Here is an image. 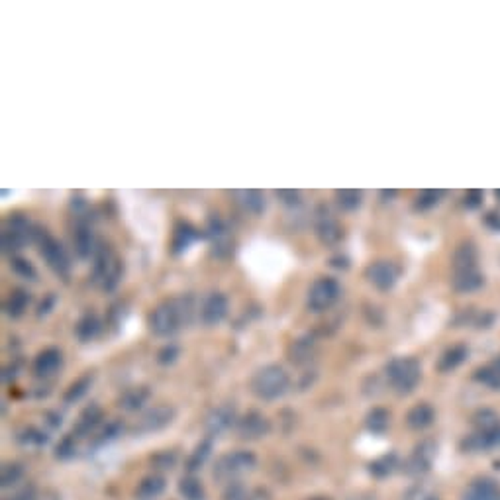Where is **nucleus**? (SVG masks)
Masks as SVG:
<instances>
[{
	"mask_svg": "<svg viewBox=\"0 0 500 500\" xmlns=\"http://www.w3.org/2000/svg\"><path fill=\"white\" fill-rule=\"evenodd\" d=\"M365 424H367V430H369V432H373V434H385L389 424H391V414L385 408H373L367 414Z\"/></svg>",
	"mask_w": 500,
	"mask_h": 500,
	"instance_id": "c85d7f7f",
	"label": "nucleus"
},
{
	"mask_svg": "<svg viewBox=\"0 0 500 500\" xmlns=\"http://www.w3.org/2000/svg\"><path fill=\"white\" fill-rule=\"evenodd\" d=\"M27 304H30V294L22 289H16L6 300V312L12 318H20L26 312Z\"/></svg>",
	"mask_w": 500,
	"mask_h": 500,
	"instance_id": "7c9ffc66",
	"label": "nucleus"
},
{
	"mask_svg": "<svg viewBox=\"0 0 500 500\" xmlns=\"http://www.w3.org/2000/svg\"><path fill=\"white\" fill-rule=\"evenodd\" d=\"M332 263H334V267H347L346 259H334Z\"/></svg>",
	"mask_w": 500,
	"mask_h": 500,
	"instance_id": "5fc2aeb1",
	"label": "nucleus"
},
{
	"mask_svg": "<svg viewBox=\"0 0 500 500\" xmlns=\"http://www.w3.org/2000/svg\"><path fill=\"white\" fill-rule=\"evenodd\" d=\"M226 314H227V299L224 296V294H220V292L210 294L208 299H206V302H204L202 310H200V318H202V322H204L206 326H214V324L222 322V320L226 318Z\"/></svg>",
	"mask_w": 500,
	"mask_h": 500,
	"instance_id": "ddd939ff",
	"label": "nucleus"
},
{
	"mask_svg": "<svg viewBox=\"0 0 500 500\" xmlns=\"http://www.w3.org/2000/svg\"><path fill=\"white\" fill-rule=\"evenodd\" d=\"M337 204L344 210H355L361 206V192L354 189H342L336 192Z\"/></svg>",
	"mask_w": 500,
	"mask_h": 500,
	"instance_id": "4c0bfd02",
	"label": "nucleus"
},
{
	"mask_svg": "<svg viewBox=\"0 0 500 500\" xmlns=\"http://www.w3.org/2000/svg\"><path fill=\"white\" fill-rule=\"evenodd\" d=\"M436 418L434 408L427 402H420L416 406H412L406 414V424L412 430H426L427 426H432V422Z\"/></svg>",
	"mask_w": 500,
	"mask_h": 500,
	"instance_id": "6ab92c4d",
	"label": "nucleus"
},
{
	"mask_svg": "<svg viewBox=\"0 0 500 500\" xmlns=\"http://www.w3.org/2000/svg\"><path fill=\"white\" fill-rule=\"evenodd\" d=\"M177 459H179V457H177L175 451L165 449V451H159V454L151 457V463H154L157 469H173Z\"/></svg>",
	"mask_w": 500,
	"mask_h": 500,
	"instance_id": "79ce46f5",
	"label": "nucleus"
},
{
	"mask_svg": "<svg viewBox=\"0 0 500 500\" xmlns=\"http://www.w3.org/2000/svg\"><path fill=\"white\" fill-rule=\"evenodd\" d=\"M475 427L477 434L471 436L465 446L473 451H481V449H489V447H500V416L492 410L485 408L479 410L475 414Z\"/></svg>",
	"mask_w": 500,
	"mask_h": 500,
	"instance_id": "20e7f679",
	"label": "nucleus"
},
{
	"mask_svg": "<svg viewBox=\"0 0 500 500\" xmlns=\"http://www.w3.org/2000/svg\"><path fill=\"white\" fill-rule=\"evenodd\" d=\"M463 500H500V491L491 479H477L467 487Z\"/></svg>",
	"mask_w": 500,
	"mask_h": 500,
	"instance_id": "f3484780",
	"label": "nucleus"
},
{
	"mask_svg": "<svg viewBox=\"0 0 500 500\" xmlns=\"http://www.w3.org/2000/svg\"><path fill=\"white\" fill-rule=\"evenodd\" d=\"M22 477H24V469H22V465L6 463L4 467H2V475H0L2 489H10V487H14Z\"/></svg>",
	"mask_w": 500,
	"mask_h": 500,
	"instance_id": "c9c22d12",
	"label": "nucleus"
},
{
	"mask_svg": "<svg viewBox=\"0 0 500 500\" xmlns=\"http://www.w3.org/2000/svg\"><path fill=\"white\" fill-rule=\"evenodd\" d=\"M179 492L185 500H204L206 496L202 482L194 477H182L179 481Z\"/></svg>",
	"mask_w": 500,
	"mask_h": 500,
	"instance_id": "c756f323",
	"label": "nucleus"
},
{
	"mask_svg": "<svg viewBox=\"0 0 500 500\" xmlns=\"http://www.w3.org/2000/svg\"><path fill=\"white\" fill-rule=\"evenodd\" d=\"M236 430L237 436L242 437V439L254 442V439H261V437H265L271 432V422L261 412L251 410V412H247L244 418L237 420Z\"/></svg>",
	"mask_w": 500,
	"mask_h": 500,
	"instance_id": "6e6552de",
	"label": "nucleus"
},
{
	"mask_svg": "<svg viewBox=\"0 0 500 500\" xmlns=\"http://www.w3.org/2000/svg\"><path fill=\"white\" fill-rule=\"evenodd\" d=\"M77 454V444H75V436H65L57 446H55V457L57 459H71Z\"/></svg>",
	"mask_w": 500,
	"mask_h": 500,
	"instance_id": "ea45409f",
	"label": "nucleus"
},
{
	"mask_svg": "<svg viewBox=\"0 0 500 500\" xmlns=\"http://www.w3.org/2000/svg\"><path fill=\"white\" fill-rule=\"evenodd\" d=\"M477 269V249L473 244H463L457 247L454 255V271L463 273V271H475Z\"/></svg>",
	"mask_w": 500,
	"mask_h": 500,
	"instance_id": "5701e85b",
	"label": "nucleus"
},
{
	"mask_svg": "<svg viewBox=\"0 0 500 500\" xmlns=\"http://www.w3.org/2000/svg\"><path fill=\"white\" fill-rule=\"evenodd\" d=\"M92 385V377L91 375H85V377H81L79 381H75L69 389H67V392H65V404H75V402H79V400L89 392V389H91Z\"/></svg>",
	"mask_w": 500,
	"mask_h": 500,
	"instance_id": "2f4dec72",
	"label": "nucleus"
},
{
	"mask_svg": "<svg viewBox=\"0 0 500 500\" xmlns=\"http://www.w3.org/2000/svg\"><path fill=\"white\" fill-rule=\"evenodd\" d=\"M308 500H332V499H327V496H312V499Z\"/></svg>",
	"mask_w": 500,
	"mask_h": 500,
	"instance_id": "6e6d98bb",
	"label": "nucleus"
},
{
	"mask_svg": "<svg viewBox=\"0 0 500 500\" xmlns=\"http://www.w3.org/2000/svg\"><path fill=\"white\" fill-rule=\"evenodd\" d=\"M234 424H237L236 408L230 406V404H222V406L214 408L208 414V418H206V432L210 434V437L220 436V434L227 432Z\"/></svg>",
	"mask_w": 500,
	"mask_h": 500,
	"instance_id": "f8f14e48",
	"label": "nucleus"
},
{
	"mask_svg": "<svg viewBox=\"0 0 500 500\" xmlns=\"http://www.w3.org/2000/svg\"><path fill=\"white\" fill-rule=\"evenodd\" d=\"M239 196H242V202H244V206H246L249 212H254V214H261L265 208V199L263 194L259 191H244L239 192Z\"/></svg>",
	"mask_w": 500,
	"mask_h": 500,
	"instance_id": "58836bf2",
	"label": "nucleus"
},
{
	"mask_svg": "<svg viewBox=\"0 0 500 500\" xmlns=\"http://www.w3.org/2000/svg\"><path fill=\"white\" fill-rule=\"evenodd\" d=\"M175 418V408L171 406H155V408L147 410L146 414L142 416L139 424H137V432L139 434H151V432H159L167 427Z\"/></svg>",
	"mask_w": 500,
	"mask_h": 500,
	"instance_id": "9b49d317",
	"label": "nucleus"
},
{
	"mask_svg": "<svg viewBox=\"0 0 500 500\" xmlns=\"http://www.w3.org/2000/svg\"><path fill=\"white\" fill-rule=\"evenodd\" d=\"M192 299H177V300H167L163 304H159L157 308L151 312L149 316V327L155 336H171L175 334L181 324L185 322H191L192 312Z\"/></svg>",
	"mask_w": 500,
	"mask_h": 500,
	"instance_id": "f257e3e1",
	"label": "nucleus"
},
{
	"mask_svg": "<svg viewBox=\"0 0 500 500\" xmlns=\"http://www.w3.org/2000/svg\"><path fill=\"white\" fill-rule=\"evenodd\" d=\"M39 247H42V257L46 259L47 265L54 269L55 273L61 275V277H67L69 269H71V263H69V255L63 249V246L57 239H54V237L46 236L39 242Z\"/></svg>",
	"mask_w": 500,
	"mask_h": 500,
	"instance_id": "1a4fd4ad",
	"label": "nucleus"
},
{
	"mask_svg": "<svg viewBox=\"0 0 500 500\" xmlns=\"http://www.w3.org/2000/svg\"><path fill=\"white\" fill-rule=\"evenodd\" d=\"M291 387L287 371L279 365H267L251 377V392L261 400L281 399Z\"/></svg>",
	"mask_w": 500,
	"mask_h": 500,
	"instance_id": "f03ea898",
	"label": "nucleus"
},
{
	"mask_svg": "<svg viewBox=\"0 0 500 500\" xmlns=\"http://www.w3.org/2000/svg\"><path fill=\"white\" fill-rule=\"evenodd\" d=\"M404 500H434V496L427 491H424V489H412Z\"/></svg>",
	"mask_w": 500,
	"mask_h": 500,
	"instance_id": "603ef678",
	"label": "nucleus"
},
{
	"mask_svg": "<svg viewBox=\"0 0 500 500\" xmlns=\"http://www.w3.org/2000/svg\"><path fill=\"white\" fill-rule=\"evenodd\" d=\"M367 279L373 282L377 289L389 291L399 281V267L391 261H375L367 267Z\"/></svg>",
	"mask_w": 500,
	"mask_h": 500,
	"instance_id": "9d476101",
	"label": "nucleus"
},
{
	"mask_svg": "<svg viewBox=\"0 0 500 500\" xmlns=\"http://www.w3.org/2000/svg\"><path fill=\"white\" fill-rule=\"evenodd\" d=\"M442 191H424L418 196V202H416V208L418 210H430L436 206L439 199H442Z\"/></svg>",
	"mask_w": 500,
	"mask_h": 500,
	"instance_id": "c03bdc74",
	"label": "nucleus"
},
{
	"mask_svg": "<svg viewBox=\"0 0 500 500\" xmlns=\"http://www.w3.org/2000/svg\"><path fill=\"white\" fill-rule=\"evenodd\" d=\"M165 487H167L165 477H161V475H149V477H146L144 481L137 485L136 499L137 500L159 499V496L165 492Z\"/></svg>",
	"mask_w": 500,
	"mask_h": 500,
	"instance_id": "412c9836",
	"label": "nucleus"
},
{
	"mask_svg": "<svg viewBox=\"0 0 500 500\" xmlns=\"http://www.w3.org/2000/svg\"><path fill=\"white\" fill-rule=\"evenodd\" d=\"M61 365H63V355H61V351L55 349V347H49V349H44V351L36 357V361H34V373H36V377L46 379V377H51V375L57 373V371L61 369Z\"/></svg>",
	"mask_w": 500,
	"mask_h": 500,
	"instance_id": "4468645a",
	"label": "nucleus"
},
{
	"mask_svg": "<svg viewBox=\"0 0 500 500\" xmlns=\"http://www.w3.org/2000/svg\"><path fill=\"white\" fill-rule=\"evenodd\" d=\"M434 455H436V446H434L432 442H427V439L426 442H422L420 446H416L414 454L410 455L406 471H408L410 475L426 473L427 469H430V465H432Z\"/></svg>",
	"mask_w": 500,
	"mask_h": 500,
	"instance_id": "2eb2a0df",
	"label": "nucleus"
},
{
	"mask_svg": "<svg viewBox=\"0 0 500 500\" xmlns=\"http://www.w3.org/2000/svg\"><path fill=\"white\" fill-rule=\"evenodd\" d=\"M316 232H318L320 239H322L324 244H327V246L336 244L337 239H339V236H342V232H339V226H337L336 218L330 214V210H327L326 206H320L318 208Z\"/></svg>",
	"mask_w": 500,
	"mask_h": 500,
	"instance_id": "dca6fc26",
	"label": "nucleus"
},
{
	"mask_svg": "<svg viewBox=\"0 0 500 500\" xmlns=\"http://www.w3.org/2000/svg\"><path fill=\"white\" fill-rule=\"evenodd\" d=\"M122 432H124V426H122L120 422H110L108 426L100 432L96 444H99V446L100 444H108V442H112V439H116L118 436H122Z\"/></svg>",
	"mask_w": 500,
	"mask_h": 500,
	"instance_id": "37998d69",
	"label": "nucleus"
},
{
	"mask_svg": "<svg viewBox=\"0 0 500 500\" xmlns=\"http://www.w3.org/2000/svg\"><path fill=\"white\" fill-rule=\"evenodd\" d=\"M12 269H14V273L20 275L22 279H27V281H36V269H34V265L30 263V261H26V259H22V257H14L12 259Z\"/></svg>",
	"mask_w": 500,
	"mask_h": 500,
	"instance_id": "a19ab883",
	"label": "nucleus"
},
{
	"mask_svg": "<svg viewBox=\"0 0 500 500\" xmlns=\"http://www.w3.org/2000/svg\"><path fill=\"white\" fill-rule=\"evenodd\" d=\"M222 500H255L251 491L247 489L244 482H230L224 492H222Z\"/></svg>",
	"mask_w": 500,
	"mask_h": 500,
	"instance_id": "e433bc0d",
	"label": "nucleus"
},
{
	"mask_svg": "<svg viewBox=\"0 0 500 500\" xmlns=\"http://www.w3.org/2000/svg\"><path fill=\"white\" fill-rule=\"evenodd\" d=\"M75 251L79 254V257H82V259H87V257H91L92 254H96V242H94V234H92V230L89 226H79L77 227V232H75Z\"/></svg>",
	"mask_w": 500,
	"mask_h": 500,
	"instance_id": "4be33fe9",
	"label": "nucleus"
},
{
	"mask_svg": "<svg viewBox=\"0 0 500 500\" xmlns=\"http://www.w3.org/2000/svg\"><path fill=\"white\" fill-rule=\"evenodd\" d=\"M277 196H279L287 206H296V204L300 202L299 191H287V189H281V191H277Z\"/></svg>",
	"mask_w": 500,
	"mask_h": 500,
	"instance_id": "de8ad7c7",
	"label": "nucleus"
},
{
	"mask_svg": "<svg viewBox=\"0 0 500 500\" xmlns=\"http://www.w3.org/2000/svg\"><path fill=\"white\" fill-rule=\"evenodd\" d=\"M92 275H94V281L100 282L104 291H114L116 289V285L120 282L122 269H120L116 255H114V251L108 246H100L96 249Z\"/></svg>",
	"mask_w": 500,
	"mask_h": 500,
	"instance_id": "423d86ee",
	"label": "nucleus"
},
{
	"mask_svg": "<svg viewBox=\"0 0 500 500\" xmlns=\"http://www.w3.org/2000/svg\"><path fill=\"white\" fill-rule=\"evenodd\" d=\"M387 377L399 394H408L416 389L422 377L420 363L412 357H396L387 365Z\"/></svg>",
	"mask_w": 500,
	"mask_h": 500,
	"instance_id": "39448f33",
	"label": "nucleus"
},
{
	"mask_svg": "<svg viewBox=\"0 0 500 500\" xmlns=\"http://www.w3.org/2000/svg\"><path fill=\"white\" fill-rule=\"evenodd\" d=\"M396 465H399L396 455L394 454L382 455V457H379L377 461H373V463L369 465V471H371L375 477H387V475H391L392 471L396 469Z\"/></svg>",
	"mask_w": 500,
	"mask_h": 500,
	"instance_id": "72a5a7b5",
	"label": "nucleus"
},
{
	"mask_svg": "<svg viewBox=\"0 0 500 500\" xmlns=\"http://www.w3.org/2000/svg\"><path fill=\"white\" fill-rule=\"evenodd\" d=\"M481 200H482L481 191H469L467 194H465V206H467V208H477V206H481Z\"/></svg>",
	"mask_w": 500,
	"mask_h": 500,
	"instance_id": "09e8293b",
	"label": "nucleus"
},
{
	"mask_svg": "<svg viewBox=\"0 0 500 500\" xmlns=\"http://www.w3.org/2000/svg\"><path fill=\"white\" fill-rule=\"evenodd\" d=\"M194 239H196V232L191 226H179L173 237V251L175 254H181V251H185L187 247L191 246Z\"/></svg>",
	"mask_w": 500,
	"mask_h": 500,
	"instance_id": "f704fd0d",
	"label": "nucleus"
},
{
	"mask_svg": "<svg viewBox=\"0 0 500 500\" xmlns=\"http://www.w3.org/2000/svg\"><path fill=\"white\" fill-rule=\"evenodd\" d=\"M496 196H500V191H496Z\"/></svg>",
	"mask_w": 500,
	"mask_h": 500,
	"instance_id": "4d7b16f0",
	"label": "nucleus"
},
{
	"mask_svg": "<svg viewBox=\"0 0 500 500\" xmlns=\"http://www.w3.org/2000/svg\"><path fill=\"white\" fill-rule=\"evenodd\" d=\"M55 300L57 299H55L54 292H49L46 299L42 300V304H39V308H37V314H39V316H46V314H49V312H51V308L55 306Z\"/></svg>",
	"mask_w": 500,
	"mask_h": 500,
	"instance_id": "8fccbe9b",
	"label": "nucleus"
},
{
	"mask_svg": "<svg viewBox=\"0 0 500 500\" xmlns=\"http://www.w3.org/2000/svg\"><path fill=\"white\" fill-rule=\"evenodd\" d=\"M312 347H314L312 339H296L291 346V349H289L291 359L299 365L308 363L310 359H312Z\"/></svg>",
	"mask_w": 500,
	"mask_h": 500,
	"instance_id": "473e14b6",
	"label": "nucleus"
},
{
	"mask_svg": "<svg viewBox=\"0 0 500 500\" xmlns=\"http://www.w3.org/2000/svg\"><path fill=\"white\" fill-rule=\"evenodd\" d=\"M177 357H179V347L175 346V344H169V346H165L163 349L157 354V361L161 365H169L173 363Z\"/></svg>",
	"mask_w": 500,
	"mask_h": 500,
	"instance_id": "49530a36",
	"label": "nucleus"
},
{
	"mask_svg": "<svg viewBox=\"0 0 500 500\" xmlns=\"http://www.w3.org/2000/svg\"><path fill=\"white\" fill-rule=\"evenodd\" d=\"M482 285V275L479 273V269L475 271H463V273L454 275V289L459 292H471L477 291Z\"/></svg>",
	"mask_w": 500,
	"mask_h": 500,
	"instance_id": "bb28decb",
	"label": "nucleus"
},
{
	"mask_svg": "<svg viewBox=\"0 0 500 500\" xmlns=\"http://www.w3.org/2000/svg\"><path fill=\"white\" fill-rule=\"evenodd\" d=\"M339 282L332 277H322L312 282L308 291V308L314 312H324L327 310L337 299H339Z\"/></svg>",
	"mask_w": 500,
	"mask_h": 500,
	"instance_id": "0eeeda50",
	"label": "nucleus"
},
{
	"mask_svg": "<svg viewBox=\"0 0 500 500\" xmlns=\"http://www.w3.org/2000/svg\"><path fill=\"white\" fill-rule=\"evenodd\" d=\"M6 500H36V491H34V487H26Z\"/></svg>",
	"mask_w": 500,
	"mask_h": 500,
	"instance_id": "3c124183",
	"label": "nucleus"
},
{
	"mask_svg": "<svg viewBox=\"0 0 500 500\" xmlns=\"http://www.w3.org/2000/svg\"><path fill=\"white\" fill-rule=\"evenodd\" d=\"M465 357H467V347L465 346H454L451 349H447L446 354L439 357L437 361V369L442 373H447V371H454L455 367L463 363Z\"/></svg>",
	"mask_w": 500,
	"mask_h": 500,
	"instance_id": "a878e982",
	"label": "nucleus"
},
{
	"mask_svg": "<svg viewBox=\"0 0 500 500\" xmlns=\"http://www.w3.org/2000/svg\"><path fill=\"white\" fill-rule=\"evenodd\" d=\"M100 420H102V410H100L99 404L92 402V404H89L87 408L82 410L81 416L77 420V424H75V436L87 437L94 427L99 426Z\"/></svg>",
	"mask_w": 500,
	"mask_h": 500,
	"instance_id": "a211bd4d",
	"label": "nucleus"
},
{
	"mask_svg": "<svg viewBox=\"0 0 500 500\" xmlns=\"http://www.w3.org/2000/svg\"><path fill=\"white\" fill-rule=\"evenodd\" d=\"M382 199H394L396 196V191H381Z\"/></svg>",
	"mask_w": 500,
	"mask_h": 500,
	"instance_id": "864d4df0",
	"label": "nucleus"
},
{
	"mask_svg": "<svg viewBox=\"0 0 500 500\" xmlns=\"http://www.w3.org/2000/svg\"><path fill=\"white\" fill-rule=\"evenodd\" d=\"M149 396H151V391L147 387H132L120 396L118 406L126 412H136V410L144 408V404L149 400Z\"/></svg>",
	"mask_w": 500,
	"mask_h": 500,
	"instance_id": "aec40b11",
	"label": "nucleus"
},
{
	"mask_svg": "<svg viewBox=\"0 0 500 500\" xmlns=\"http://www.w3.org/2000/svg\"><path fill=\"white\" fill-rule=\"evenodd\" d=\"M257 465V457L251 451L246 449H237L230 454L220 455L216 463L212 467V477L220 482H236L237 477L249 473Z\"/></svg>",
	"mask_w": 500,
	"mask_h": 500,
	"instance_id": "7ed1b4c3",
	"label": "nucleus"
},
{
	"mask_svg": "<svg viewBox=\"0 0 500 500\" xmlns=\"http://www.w3.org/2000/svg\"><path fill=\"white\" fill-rule=\"evenodd\" d=\"M46 434H42L39 430H34V427H30L24 432V436H20V442L24 446H42V444H46Z\"/></svg>",
	"mask_w": 500,
	"mask_h": 500,
	"instance_id": "a18cd8bd",
	"label": "nucleus"
},
{
	"mask_svg": "<svg viewBox=\"0 0 500 500\" xmlns=\"http://www.w3.org/2000/svg\"><path fill=\"white\" fill-rule=\"evenodd\" d=\"M475 379L479 382H482V385H487V387H491V389H494V391H499L500 389V355L492 361V363H489L487 367H482V369H479L477 373H475Z\"/></svg>",
	"mask_w": 500,
	"mask_h": 500,
	"instance_id": "cd10ccee",
	"label": "nucleus"
},
{
	"mask_svg": "<svg viewBox=\"0 0 500 500\" xmlns=\"http://www.w3.org/2000/svg\"><path fill=\"white\" fill-rule=\"evenodd\" d=\"M210 454H212V437H206V439H202L199 446L194 447V451L189 455V459H187V471H189V473H196L199 469H202L204 463L208 461Z\"/></svg>",
	"mask_w": 500,
	"mask_h": 500,
	"instance_id": "393cba45",
	"label": "nucleus"
},
{
	"mask_svg": "<svg viewBox=\"0 0 500 500\" xmlns=\"http://www.w3.org/2000/svg\"><path fill=\"white\" fill-rule=\"evenodd\" d=\"M99 334H100V320L96 318L94 314H87V316H82V318L77 322V326H75V336L79 337V342H82V344L92 342Z\"/></svg>",
	"mask_w": 500,
	"mask_h": 500,
	"instance_id": "b1692460",
	"label": "nucleus"
}]
</instances>
